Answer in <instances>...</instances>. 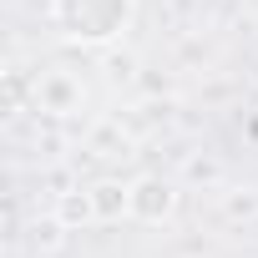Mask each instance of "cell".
<instances>
[{"label":"cell","instance_id":"cell-1","mask_svg":"<svg viewBox=\"0 0 258 258\" xmlns=\"http://www.w3.org/2000/svg\"><path fill=\"white\" fill-rule=\"evenodd\" d=\"M137 0H51V26L76 46H111L126 36Z\"/></svg>","mask_w":258,"mask_h":258},{"label":"cell","instance_id":"cell-2","mask_svg":"<svg viewBox=\"0 0 258 258\" xmlns=\"http://www.w3.org/2000/svg\"><path fill=\"white\" fill-rule=\"evenodd\" d=\"M177 213V187L157 172H142L126 182V218L142 223V228H162L167 218Z\"/></svg>","mask_w":258,"mask_h":258},{"label":"cell","instance_id":"cell-3","mask_svg":"<svg viewBox=\"0 0 258 258\" xmlns=\"http://www.w3.org/2000/svg\"><path fill=\"white\" fill-rule=\"evenodd\" d=\"M81 106H86V91H81V81L71 71L51 66V71L36 76V111H46V116H76Z\"/></svg>","mask_w":258,"mask_h":258},{"label":"cell","instance_id":"cell-4","mask_svg":"<svg viewBox=\"0 0 258 258\" xmlns=\"http://www.w3.org/2000/svg\"><path fill=\"white\" fill-rule=\"evenodd\" d=\"M56 223H61V228H91V223H101V218H96V198H91V187L61 192V198H56Z\"/></svg>","mask_w":258,"mask_h":258},{"label":"cell","instance_id":"cell-5","mask_svg":"<svg viewBox=\"0 0 258 258\" xmlns=\"http://www.w3.org/2000/svg\"><path fill=\"white\" fill-rule=\"evenodd\" d=\"M91 198H96V218L101 223H121L126 218V182H96Z\"/></svg>","mask_w":258,"mask_h":258},{"label":"cell","instance_id":"cell-6","mask_svg":"<svg viewBox=\"0 0 258 258\" xmlns=\"http://www.w3.org/2000/svg\"><path fill=\"white\" fill-rule=\"evenodd\" d=\"M223 213L228 218H258V187H223Z\"/></svg>","mask_w":258,"mask_h":258}]
</instances>
